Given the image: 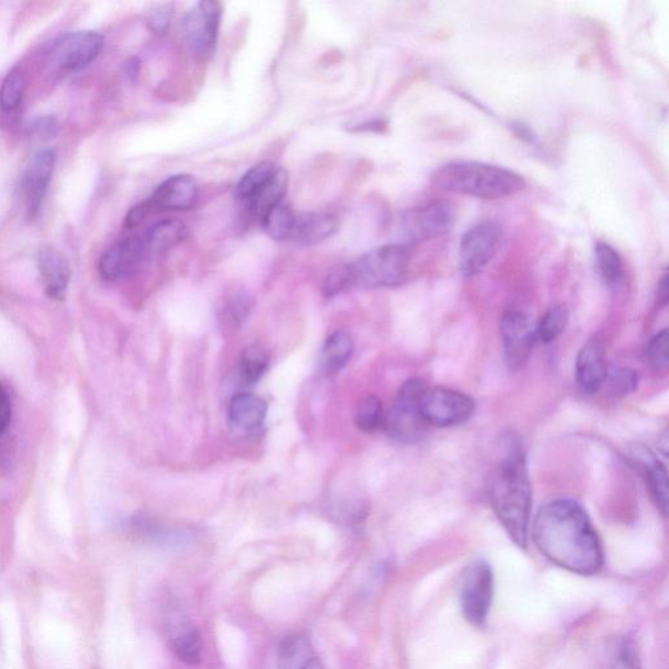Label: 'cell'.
Masks as SVG:
<instances>
[{
  "instance_id": "cell-1",
  "label": "cell",
  "mask_w": 669,
  "mask_h": 669,
  "mask_svg": "<svg viewBox=\"0 0 669 669\" xmlns=\"http://www.w3.org/2000/svg\"><path fill=\"white\" fill-rule=\"evenodd\" d=\"M532 538L552 564L579 576L602 569L603 547L589 514L575 498H557L538 510Z\"/></svg>"
},
{
  "instance_id": "cell-2",
  "label": "cell",
  "mask_w": 669,
  "mask_h": 669,
  "mask_svg": "<svg viewBox=\"0 0 669 669\" xmlns=\"http://www.w3.org/2000/svg\"><path fill=\"white\" fill-rule=\"evenodd\" d=\"M490 501L504 531L518 547L528 548L532 490L521 440L509 435L491 477Z\"/></svg>"
},
{
  "instance_id": "cell-3",
  "label": "cell",
  "mask_w": 669,
  "mask_h": 669,
  "mask_svg": "<svg viewBox=\"0 0 669 669\" xmlns=\"http://www.w3.org/2000/svg\"><path fill=\"white\" fill-rule=\"evenodd\" d=\"M432 182L449 193L496 201L514 196L525 188L523 177L509 169L477 161H455L435 170Z\"/></svg>"
},
{
  "instance_id": "cell-4",
  "label": "cell",
  "mask_w": 669,
  "mask_h": 669,
  "mask_svg": "<svg viewBox=\"0 0 669 669\" xmlns=\"http://www.w3.org/2000/svg\"><path fill=\"white\" fill-rule=\"evenodd\" d=\"M411 250L408 245L390 243L366 252L348 264L350 286L360 288H392L406 279Z\"/></svg>"
},
{
  "instance_id": "cell-5",
  "label": "cell",
  "mask_w": 669,
  "mask_h": 669,
  "mask_svg": "<svg viewBox=\"0 0 669 669\" xmlns=\"http://www.w3.org/2000/svg\"><path fill=\"white\" fill-rule=\"evenodd\" d=\"M426 388L424 382L415 378L407 381L396 394L384 421L386 433L395 442L413 443L424 435L427 424L422 419L420 402Z\"/></svg>"
},
{
  "instance_id": "cell-6",
  "label": "cell",
  "mask_w": 669,
  "mask_h": 669,
  "mask_svg": "<svg viewBox=\"0 0 669 669\" xmlns=\"http://www.w3.org/2000/svg\"><path fill=\"white\" fill-rule=\"evenodd\" d=\"M455 222L456 208L453 203L433 202L401 214L396 228L406 241L420 242L449 234Z\"/></svg>"
},
{
  "instance_id": "cell-7",
  "label": "cell",
  "mask_w": 669,
  "mask_h": 669,
  "mask_svg": "<svg viewBox=\"0 0 669 669\" xmlns=\"http://www.w3.org/2000/svg\"><path fill=\"white\" fill-rule=\"evenodd\" d=\"M420 407L426 424L436 428L462 426L475 413V401L468 395L446 387H427Z\"/></svg>"
},
{
  "instance_id": "cell-8",
  "label": "cell",
  "mask_w": 669,
  "mask_h": 669,
  "mask_svg": "<svg viewBox=\"0 0 669 669\" xmlns=\"http://www.w3.org/2000/svg\"><path fill=\"white\" fill-rule=\"evenodd\" d=\"M494 571L484 562L467 566L461 579V605L464 617L475 626L486 624L494 600Z\"/></svg>"
},
{
  "instance_id": "cell-9",
  "label": "cell",
  "mask_w": 669,
  "mask_h": 669,
  "mask_svg": "<svg viewBox=\"0 0 669 669\" xmlns=\"http://www.w3.org/2000/svg\"><path fill=\"white\" fill-rule=\"evenodd\" d=\"M501 225L495 220H483L463 235L460 245L461 270L466 276L479 275L500 249Z\"/></svg>"
},
{
  "instance_id": "cell-10",
  "label": "cell",
  "mask_w": 669,
  "mask_h": 669,
  "mask_svg": "<svg viewBox=\"0 0 669 669\" xmlns=\"http://www.w3.org/2000/svg\"><path fill=\"white\" fill-rule=\"evenodd\" d=\"M102 46L104 37L99 33L87 31L67 34L49 52L52 71L73 73L84 70L99 57Z\"/></svg>"
},
{
  "instance_id": "cell-11",
  "label": "cell",
  "mask_w": 669,
  "mask_h": 669,
  "mask_svg": "<svg viewBox=\"0 0 669 669\" xmlns=\"http://www.w3.org/2000/svg\"><path fill=\"white\" fill-rule=\"evenodd\" d=\"M222 20V4L214 0H203L184 20V33L195 56L208 58L216 47L218 26Z\"/></svg>"
},
{
  "instance_id": "cell-12",
  "label": "cell",
  "mask_w": 669,
  "mask_h": 669,
  "mask_svg": "<svg viewBox=\"0 0 669 669\" xmlns=\"http://www.w3.org/2000/svg\"><path fill=\"white\" fill-rule=\"evenodd\" d=\"M536 329L521 311H509L501 320V341L504 360L511 371L528 363L536 341Z\"/></svg>"
},
{
  "instance_id": "cell-13",
  "label": "cell",
  "mask_w": 669,
  "mask_h": 669,
  "mask_svg": "<svg viewBox=\"0 0 669 669\" xmlns=\"http://www.w3.org/2000/svg\"><path fill=\"white\" fill-rule=\"evenodd\" d=\"M56 167V152L53 149H41L33 155L25 168L23 177V193L26 215L33 220L41 213V207L52 182Z\"/></svg>"
},
{
  "instance_id": "cell-14",
  "label": "cell",
  "mask_w": 669,
  "mask_h": 669,
  "mask_svg": "<svg viewBox=\"0 0 669 669\" xmlns=\"http://www.w3.org/2000/svg\"><path fill=\"white\" fill-rule=\"evenodd\" d=\"M141 235L125 238L101 258L100 272L106 280H120L135 274L148 259Z\"/></svg>"
},
{
  "instance_id": "cell-15",
  "label": "cell",
  "mask_w": 669,
  "mask_h": 669,
  "mask_svg": "<svg viewBox=\"0 0 669 669\" xmlns=\"http://www.w3.org/2000/svg\"><path fill=\"white\" fill-rule=\"evenodd\" d=\"M167 633L170 647L182 664L190 667L202 664L203 639L193 620L173 610L167 616Z\"/></svg>"
},
{
  "instance_id": "cell-16",
  "label": "cell",
  "mask_w": 669,
  "mask_h": 669,
  "mask_svg": "<svg viewBox=\"0 0 669 669\" xmlns=\"http://www.w3.org/2000/svg\"><path fill=\"white\" fill-rule=\"evenodd\" d=\"M609 367H606L603 341L596 338L587 341L579 351L576 363V379L579 390L593 395L602 390Z\"/></svg>"
},
{
  "instance_id": "cell-17",
  "label": "cell",
  "mask_w": 669,
  "mask_h": 669,
  "mask_svg": "<svg viewBox=\"0 0 669 669\" xmlns=\"http://www.w3.org/2000/svg\"><path fill=\"white\" fill-rule=\"evenodd\" d=\"M197 194L200 188L194 177L179 174L163 181L147 203L154 214L161 211H188L194 206Z\"/></svg>"
},
{
  "instance_id": "cell-18",
  "label": "cell",
  "mask_w": 669,
  "mask_h": 669,
  "mask_svg": "<svg viewBox=\"0 0 669 669\" xmlns=\"http://www.w3.org/2000/svg\"><path fill=\"white\" fill-rule=\"evenodd\" d=\"M276 669H325L316 647L303 633H292L280 640Z\"/></svg>"
},
{
  "instance_id": "cell-19",
  "label": "cell",
  "mask_w": 669,
  "mask_h": 669,
  "mask_svg": "<svg viewBox=\"0 0 669 669\" xmlns=\"http://www.w3.org/2000/svg\"><path fill=\"white\" fill-rule=\"evenodd\" d=\"M38 270L46 295L54 299H64L71 279L70 263L66 257L53 248L41 249Z\"/></svg>"
},
{
  "instance_id": "cell-20",
  "label": "cell",
  "mask_w": 669,
  "mask_h": 669,
  "mask_svg": "<svg viewBox=\"0 0 669 669\" xmlns=\"http://www.w3.org/2000/svg\"><path fill=\"white\" fill-rule=\"evenodd\" d=\"M228 415L231 427L245 433H254L264 424L268 405L259 396L238 394L230 401Z\"/></svg>"
},
{
  "instance_id": "cell-21",
  "label": "cell",
  "mask_w": 669,
  "mask_h": 669,
  "mask_svg": "<svg viewBox=\"0 0 669 669\" xmlns=\"http://www.w3.org/2000/svg\"><path fill=\"white\" fill-rule=\"evenodd\" d=\"M339 222L330 214H303L296 217L292 240L302 246L318 245L337 234Z\"/></svg>"
},
{
  "instance_id": "cell-22",
  "label": "cell",
  "mask_w": 669,
  "mask_h": 669,
  "mask_svg": "<svg viewBox=\"0 0 669 669\" xmlns=\"http://www.w3.org/2000/svg\"><path fill=\"white\" fill-rule=\"evenodd\" d=\"M633 456L637 466L644 470L647 488L650 490L653 500L657 503L661 514L667 517L668 475L666 467L646 449H638Z\"/></svg>"
},
{
  "instance_id": "cell-23",
  "label": "cell",
  "mask_w": 669,
  "mask_h": 669,
  "mask_svg": "<svg viewBox=\"0 0 669 669\" xmlns=\"http://www.w3.org/2000/svg\"><path fill=\"white\" fill-rule=\"evenodd\" d=\"M188 237V228L177 218H166L157 222L141 235L148 257L160 256L170 249L175 248Z\"/></svg>"
},
{
  "instance_id": "cell-24",
  "label": "cell",
  "mask_w": 669,
  "mask_h": 669,
  "mask_svg": "<svg viewBox=\"0 0 669 669\" xmlns=\"http://www.w3.org/2000/svg\"><path fill=\"white\" fill-rule=\"evenodd\" d=\"M286 190H288V174L285 170L277 169L274 179L270 181L268 186L248 203L250 213L262 220L269 211L282 204Z\"/></svg>"
},
{
  "instance_id": "cell-25",
  "label": "cell",
  "mask_w": 669,
  "mask_h": 669,
  "mask_svg": "<svg viewBox=\"0 0 669 669\" xmlns=\"http://www.w3.org/2000/svg\"><path fill=\"white\" fill-rule=\"evenodd\" d=\"M353 339L347 331H337L326 340L324 347V365L330 375L343 371L353 353Z\"/></svg>"
},
{
  "instance_id": "cell-26",
  "label": "cell",
  "mask_w": 669,
  "mask_h": 669,
  "mask_svg": "<svg viewBox=\"0 0 669 669\" xmlns=\"http://www.w3.org/2000/svg\"><path fill=\"white\" fill-rule=\"evenodd\" d=\"M277 169L279 168L270 161L258 163V166L251 168L236 186L238 200L249 203L252 197L258 193H261L270 181L274 179Z\"/></svg>"
},
{
  "instance_id": "cell-27",
  "label": "cell",
  "mask_w": 669,
  "mask_h": 669,
  "mask_svg": "<svg viewBox=\"0 0 669 669\" xmlns=\"http://www.w3.org/2000/svg\"><path fill=\"white\" fill-rule=\"evenodd\" d=\"M270 354L259 344L246 347L238 364L240 377L246 385H254L268 372Z\"/></svg>"
},
{
  "instance_id": "cell-28",
  "label": "cell",
  "mask_w": 669,
  "mask_h": 669,
  "mask_svg": "<svg viewBox=\"0 0 669 669\" xmlns=\"http://www.w3.org/2000/svg\"><path fill=\"white\" fill-rule=\"evenodd\" d=\"M596 265L600 279L606 285H617L624 277V263L619 252L606 243H598L596 248Z\"/></svg>"
},
{
  "instance_id": "cell-29",
  "label": "cell",
  "mask_w": 669,
  "mask_h": 669,
  "mask_svg": "<svg viewBox=\"0 0 669 669\" xmlns=\"http://www.w3.org/2000/svg\"><path fill=\"white\" fill-rule=\"evenodd\" d=\"M26 86H29V80H26L23 68H12L0 87V107L4 112L15 111L22 104Z\"/></svg>"
},
{
  "instance_id": "cell-30",
  "label": "cell",
  "mask_w": 669,
  "mask_h": 669,
  "mask_svg": "<svg viewBox=\"0 0 669 669\" xmlns=\"http://www.w3.org/2000/svg\"><path fill=\"white\" fill-rule=\"evenodd\" d=\"M261 222L265 234L274 238L275 241H285L292 236L296 216L284 204H279V206L269 211Z\"/></svg>"
},
{
  "instance_id": "cell-31",
  "label": "cell",
  "mask_w": 669,
  "mask_h": 669,
  "mask_svg": "<svg viewBox=\"0 0 669 669\" xmlns=\"http://www.w3.org/2000/svg\"><path fill=\"white\" fill-rule=\"evenodd\" d=\"M568 318V311L564 306L551 307L536 327V338L541 339L544 344L553 343L564 333Z\"/></svg>"
},
{
  "instance_id": "cell-32",
  "label": "cell",
  "mask_w": 669,
  "mask_h": 669,
  "mask_svg": "<svg viewBox=\"0 0 669 669\" xmlns=\"http://www.w3.org/2000/svg\"><path fill=\"white\" fill-rule=\"evenodd\" d=\"M384 406H382L377 396H367L360 402L356 412H354V424L366 433L384 427Z\"/></svg>"
},
{
  "instance_id": "cell-33",
  "label": "cell",
  "mask_w": 669,
  "mask_h": 669,
  "mask_svg": "<svg viewBox=\"0 0 669 669\" xmlns=\"http://www.w3.org/2000/svg\"><path fill=\"white\" fill-rule=\"evenodd\" d=\"M610 394L626 396L637 390L638 375L630 367H619L606 374L605 384Z\"/></svg>"
},
{
  "instance_id": "cell-34",
  "label": "cell",
  "mask_w": 669,
  "mask_h": 669,
  "mask_svg": "<svg viewBox=\"0 0 669 669\" xmlns=\"http://www.w3.org/2000/svg\"><path fill=\"white\" fill-rule=\"evenodd\" d=\"M647 360L658 371H666L668 367V330L655 334L647 345Z\"/></svg>"
},
{
  "instance_id": "cell-35",
  "label": "cell",
  "mask_w": 669,
  "mask_h": 669,
  "mask_svg": "<svg viewBox=\"0 0 669 669\" xmlns=\"http://www.w3.org/2000/svg\"><path fill=\"white\" fill-rule=\"evenodd\" d=\"M173 11L172 7L162 4L157 5L147 18L149 29L157 34V36H163L169 30L170 20H172Z\"/></svg>"
},
{
  "instance_id": "cell-36",
  "label": "cell",
  "mask_w": 669,
  "mask_h": 669,
  "mask_svg": "<svg viewBox=\"0 0 669 669\" xmlns=\"http://www.w3.org/2000/svg\"><path fill=\"white\" fill-rule=\"evenodd\" d=\"M350 288V271L347 265H340L327 276L324 284L326 296L338 295L339 292Z\"/></svg>"
},
{
  "instance_id": "cell-37",
  "label": "cell",
  "mask_w": 669,
  "mask_h": 669,
  "mask_svg": "<svg viewBox=\"0 0 669 669\" xmlns=\"http://www.w3.org/2000/svg\"><path fill=\"white\" fill-rule=\"evenodd\" d=\"M611 669H640L636 648L630 640H624L620 646L616 658H614Z\"/></svg>"
},
{
  "instance_id": "cell-38",
  "label": "cell",
  "mask_w": 669,
  "mask_h": 669,
  "mask_svg": "<svg viewBox=\"0 0 669 669\" xmlns=\"http://www.w3.org/2000/svg\"><path fill=\"white\" fill-rule=\"evenodd\" d=\"M12 419V402L9 392L0 384V435L9 429Z\"/></svg>"
}]
</instances>
